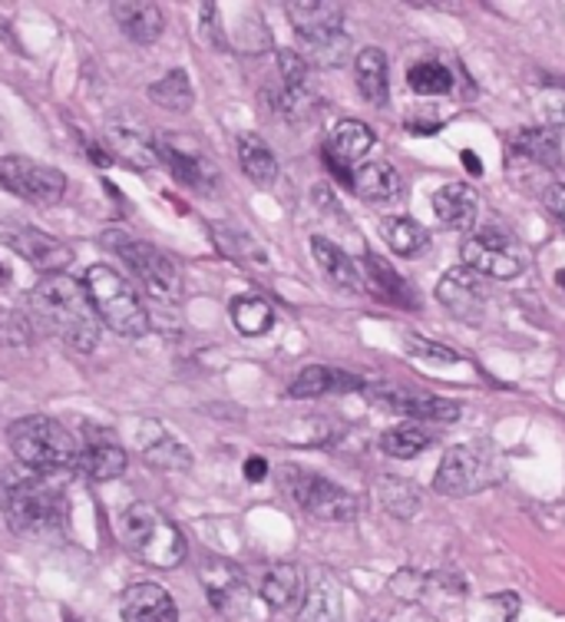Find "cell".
Returning <instances> with one entry per match:
<instances>
[{"instance_id": "13", "label": "cell", "mask_w": 565, "mask_h": 622, "mask_svg": "<svg viewBox=\"0 0 565 622\" xmlns=\"http://www.w3.org/2000/svg\"><path fill=\"white\" fill-rule=\"evenodd\" d=\"M76 447H80L76 467L86 477H93V480H116V477L126 473L130 457H126V450L120 447V440L106 427L83 420L80 434H76Z\"/></svg>"}, {"instance_id": "6", "label": "cell", "mask_w": 565, "mask_h": 622, "mask_svg": "<svg viewBox=\"0 0 565 622\" xmlns=\"http://www.w3.org/2000/svg\"><path fill=\"white\" fill-rule=\"evenodd\" d=\"M500 477V453L490 443H456L443 453L433 473V487L443 497H470L493 487Z\"/></svg>"}, {"instance_id": "39", "label": "cell", "mask_w": 565, "mask_h": 622, "mask_svg": "<svg viewBox=\"0 0 565 622\" xmlns=\"http://www.w3.org/2000/svg\"><path fill=\"white\" fill-rule=\"evenodd\" d=\"M407 83L413 93L420 96H443L453 90V73L443 67V63H413L410 73H407Z\"/></svg>"}, {"instance_id": "26", "label": "cell", "mask_w": 565, "mask_h": 622, "mask_svg": "<svg viewBox=\"0 0 565 622\" xmlns=\"http://www.w3.org/2000/svg\"><path fill=\"white\" fill-rule=\"evenodd\" d=\"M311 255H315V262L325 268V275H328L335 285H341V288H348V292H361V288H364L361 268H358L355 258H351L345 248H338L331 238L315 235V238H311Z\"/></svg>"}, {"instance_id": "15", "label": "cell", "mask_w": 565, "mask_h": 622, "mask_svg": "<svg viewBox=\"0 0 565 622\" xmlns=\"http://www.w3.org/2000/svg\"><path fill=\"white\" fill-rule=\"evenodd\" d=\"M364 395L371 398L380 411H393V415L413 417V420H440L450 424L460 417V405L456 401H443V398H427V395H413L393 385H371L364 388Z\"/></svg>"}, {"instance_id": "22", "label": "cell", "mask_w": 565, "mask_h": 622, "mask_svg": "<svg viewBox=\"0 0 565 622\" xmlns=\"http://www.w3.org/2000/svg\"><path fill=\"white\" fill-rule=\"evenodd\" d=\"M261 603L275 613H288L298 610L305 600V580L301 570L295 563H275L265 577H261V590H258Z\"/></svg>"}, {"instance_id": "25", "label": "cell", "mask_w": 565, "mask_h": 622, "mask_svg": "<svg viewBox=\"0 0 565 622\" xmlns=\"http://www.w3.org/2000/svg\"><path fill=\"white\" fill-rule=\"evenodd\" d=\"M103 146L116 156V160H123V163H130L133 170H153L156 163H160V156H156V143L153 140H146L140 130H133V126H110L106 130V136H103Z\"/></svg>"}, {"instance_id": "31", "label": "cell", "mask_w": 565, "mask_h": 622, "mask_svg": "<svg viewBox=\"0 0 565 622\" xmlns=\"http://www.w3.org/2000/svg\"><path fill=\"white\" fill-rule=\"evenodd\" d=\"M380 235L383 242L400 255V258H420L430 252V232L417 222V218H407V215H387L380 222Z\"/></svg>"}, {"instance_id": "47", "label": "cell", "mask_w": 565, "mask_h": 622, "mask_svg": "<svg viewBox=\"0 0 565 622\" xmlns=\"http://www.w3.org/2000/svg\"><path fill=\"white\" fill-rule=\"evenodd\" d=\"M463 163L470 166V173H473V176H480V173H483V166H480V160H476L473 153H463Z\"/></svg>"}, {"instance_id": "32", "label": "cell", "mask_w": 565, "mask_h": 622, "mask_svg": "<svg viewBox=\"0 0 565 622\" xmlns=\"http://www.w3.org/2000/svg\"><path fill=\"white\" fill-rule=\"evenodd\" d=\"M295 622H345L341 590L328 577L315 580L311 590L305 593L301 606H298V620Z\"/></svg>"}, {"instance_id": "19", "label": "cell", "mask_w": 565, "mask_h": 622, "mask_svg": "<svg viewBox=\"0 0 565 622\" xmlns=\"http://www.w3.org/2000/svg\"><path fill=\"white\" fill-rule=\"evenodd\" d=\"M285 10H288V20H291L295 33L301 37V43L338 33L341 23H345L341 3H328V0H295Z\"/></svg>"}, {"instance_id": "7", "label": "cell", "mask_w": 565, "mask_h": 622, "mask_svg": "<svg viewBox=\"0 0 565 622\" xmlns=\"http://www.w3.org/2000/svg\"><path fill=\"white\" fill-rule=\"evenodd\" d=\"M103 245H110L126 265L130 272L143 282V288L166 302V305H176L183 298V278H179V268L173 265L170 255H163L156 245L143 242V238H133L126 232H106L103 235Z\"/></svg>"}, {"instance_id": "29", "label": "cell", "mask_w": 565, "mask_h": 622, "mask_svg": "<svg viewBox=\"0 0 565 622\" xmlns=\"http://www.w3.org/2000/svg\"><path fill=\"white\" fill-rule=\"evenodd\" d=\"M433 215L446 228H470L476 218V193L466 183H446L433 193Z\"/></svg>"}, {"instance_id": "5", "label": "cell", "mask_w": 565, "mask_h": 622, "mask_svg": "<svg viewBox=\"0 0 565 622\" xmlns=\"http://www.w3.org/2000/svg\"><path fill=\"white\" fill-rule=\"evenodd\" d=\"M86 298L96 318L123 338H143L150 332V312L133 285L110 265H90L83 275Z\"/></svg>"}, {"instance_id": "34", "label": "cell", "mask_w": 565, "mask_h": 622, "mask_svg": "<svg viewBox=\"0 0 565 622\" xmlns=\"http://www.w3.org/2000/svg\"><path fill=\"white\" fill-rule=\"evenodd\" d=\"M212 238H215V245H218L228 258H235V262H245V265H261V262H268L261 242H255L245 228H235V225H228V222H215V225H212Z\"/></svg>"}, {"instance_id": "12", "label": "cell", "mask_w": 565, "mask_h": 622, "mask_svg": "<svg viewBox=\"0 0 565 622\" xmlns=\"http://www.w3.org/2000/svg\"><path fill=\"white\" fill-rule=\"evenodd\" d=\"M156 156L176 173L179 183H186L188 190L208 193L218 183V166L205 156V150L188 140L183 133H160L156 140Z\"/></svg>"}, {"instance_id": "42", "label": "cell", "mask_w": 565, "mask_h": 622, "mask_svg": "<svg viewBox=\"0 0 565 622\" xmlns=\"http://www.w3.org/2000/svg\"><path fill=\"white\" fill-rule=\"evenodd\" d=\"M33 341V332H30V318L20 315V312H10L3 308L0 312V345H10V348H23Z\"/></svg>"}, {"instance_id": "40", "label": "cell", "mask_w": 565, "mask_h": 622, "mask_svg": "<svg viewBox=\"0 0 565 622\" xmlns=\"http://www.w3.org/2000/svg\"><path fill=\"white\" fill-rule=\"evenodd\" d=\"M305 50H308L305 60H311L318 67H341L351 53V40L345 30H338V33H328L318 40H305Z\"/></svg>"}, {"instance_id": "9", "label": "cell", "mask_w": 565, "mask_h": 622, "mask_svg": "<svg viewBox=\"0 0 565 622\" xmlns=\"http://www.w3.org/2000/svg\"><path fill=\"white\" fill-rule=\"evenodd\" d=\"M0 186L23 203L56 206L66 193V176L30 156H0Z\"/></svg>"}, {"instance_id": "21", "label": "cell", "mask_w": 565, "mask_h": 622, "mask_svg": "<svg viewBox=\"0 0 565 622\" xmlns=\"http://www.w3.org/2000/svg\"><path fill=\"white\" fill-rule=\"evenodd\" d=\"M110 10H113V20L120 23V30L130 40H136V43H156L163 37L166 17H163L160 3H150V0H116Z\"/></svg>"}, {"instance_id": "1", "label": "cell", "mask_w": 565, "mask_h": 622, "mask_svg": "<svg viewBox=\"0 0 565 622\" xmlns=\"http://www.w3.org/2000/svg\"><path fill=\"white\" fill-rule=\"evenodd\" d=\"M30 308L40 318V325L56 332L73 351L90 355L96 348L100 318H96V312L86 298V288L76 278H70L63 272L47 275L40 285H33Z\"/></svg>"}, {"instance_id": "2", "label": "cell", "mask_w": 565, "mask_h": 622, "mask_svg": "<svg viewBox=\"0 0 565 622\" xmlns=\"http://www.w3.org/2000/svg\"><path fill=\"white\" fill-rule=\"evenodd\" d=\"M0 507L13 533L20 537H50L63 527V490L27 467H10L0 477Z\"/></svg>"}, {"instance_id": "17", "label": "cell", "mask_w": 565, "mask_h": 622, "mask_svg": "<svg viewBox=\"0 0 565 622\" xmlns=\"http://www.w3.org/2000/svg\"><path fill=\"white\" fill-rule=\"evenodd\" d=\"M0 238H3L20 258H27L33 268L50 272V275L63 272V268L73 262V252H70L63 242H56L53 235L37 232V228H10V232H0Z\"/></svg>"}, {"instance_id": "3", "label": "cell", "mask_w": 565, "mask_h": 622, "mask_svg": "<svg viewBox=\"0 0 565 622\" xmlns=\"http://www.w3.org/2000/svg\"><path fill=\"white\" fill-rule=\"evenodd\" d=\"M7 440H10L17 463L43 477L73 470L80 460L76 434H70L60 420L47 415H27L13 420L7 430Z\"/></svg>"}, {"instance_id": "11", "label": "cell", "mask_w": 565, "mask_h": 622, "mask_svg": "<svg viewBox=\"0 0 565 622\" xmlns=\"http://www.w3.org/2000/svg\"><path fill=\"white\" fill-rule=\"evenodd\" d=\"M198 580L205 587V596L212 610L228 622H242L251 613V590L245 583V573L222 557H202Z\"/></svg>"}, {"instance_id": "35", "label": "cell", "mask_w": 565, "mask_h": 622, "mask_svg": "<svg viewBox=\"0 0 565 622\" xmlns=\"http://www.w3.org/2000/svg\"><path fill=\"white\" fill-rule=\"evenodd\" d=\"M150 100L163 110H173V113H186L195 103V93H192V80H188L186 70H170L163 80H156L150 86Z\"/></svg>"}, {"instance_id": "20", "label": "cell", "mask_w": 565, "mask_h": 622, "mask_svg": "<svg viewBox=\"0 0 565 622\" xmlns=\"http://www.w3.org/2000/svg\"><path fill=\"white\" fill-rule=\"evenodd\" d=\"M351 190L371 206H397L403 200V180L390 163H364L351 176Z\"/></svg>"}, {"instance_id": "8", "label": "cell", "mask_w": 565, "mask_h": 622, "mask_svg": "<svg viewBox=\"0 0 565 622\" xmlns=\"http://www.w3.org/2000/svg\"><path fill=\"white\" fill-rule=\"evenodd\" d=\"M460 255H463V268H470L480 278L510 282V278H520L526 268V258H523L516 238H510L500 228H483V232L470 235L463 242Z\"/></svg>"}, {"instance_id": "44", "label": "cell", "mask_w": 565, "mask_h": 622, "mask_svg": "<svg viewBox=\"0 0 565 622\" xmlns=\"http://www.w3.org/2000/svg\"><path fill=\"white\" fill-rule=\"evenodd\" d=\"M536 110L546 123L565 126V90H543L536 100Z\"/></svg>"}, {"instance_id": "30", "label": "cell", "mask_w": 565, "mask_h": 622, "mask_svg": "<svg viewBox=\"0 0 565 622\" xmlns=\"http://www.w3.org/2000/svg\"><path fill=\"white\" fill-rule=\"evenodd\" d=\"M355 80L361 96L371 106H383L390 96V73H387V57L380 47H364L355 60Z\"/></svg>"}, {"instance_id": "41", "label": "cell", "mask_w": 565, "mask_h": 622, "mask_svg": "<svg viewBox=\"0 0 565 622\" xmlns=\"http://www.w3.org/2000/svg\"><path fill=\"white\" fill-rule=\"evenodd\" d=\"M278 73H281V90L288 93L308 90V60L298 50H278Z\"/></svg>"}, {"instance_id": "46", "label": "cell", "mask_w": 565, "mask_h": 622, "mask_svg": "<svg viewBox=\"0 0 565 622\" xmlns=\"http://www.w3.org/2000/svg\"><path fill=\"white\" fill-rule=\"evenodd\" d=\"M245 477H248L251 483L265 480V477H268V460H265V457H258V453H255V457H248V460H245Z\"/></svg>"}, {"instance_id": "4", "label": "cell", "mask_w": 565, "mask_h": 622, "mask_svg": "<svg viewBox=\"0 0 565 622\" xmlns=\"http://www.w3.org/2000/svg\"><path fill=\"white\" fill-rule=\"evenodd\" d=\"M123 543L133 557L156 570H176L186 560V537L183 530L153 503H133L120 517Z\"/></svg>"}, {"instance_id": "43", "label": "cell", "mask_w": 565, "mask_h": 622, "mask_svg": "<svg viewBox=\"0 0 565 622\" xmlns=\"http://www.w3.org/2000/svg\"><path fill=\"white\" fill-rule=\"evenodd\" d=\"M403 345L413 358H423V361H440V365H456L460 355L446 345H436L430 338H420V335H403Z\"/></svg>"}, {"instance_id": "24", "label": "cell", "mask_w": 565, "mask_h": 622, "mask_svg": "<svg viewBox=\"0 0 565 622\" xmlns=\"http://www.w3.org/2000/svg\"><path fill=\"white\" fill-rule=\"evenodd\" d=\"M140 443H143V453L153 467H163V470H188L192 467V450L176 434H170L160 424H143Z\"/></svg>"}, {"instance_id": "45", "label": "cell", "mask_w": 565, "mask_h": 622, "mask_svg": "<svg viewBox=\"0 0 565 622\" xmlns=\"http://www.w3.org/2000/svg\"><path fill=\"white\" fill-rule=\"evenodd\" d=\"M543 203L546 208L553 212V218L559 222L565 228V183H556V186H549L546 193H543Z\"/></svg>"}, {"instance_id": "38", "label": "cell", "mask_w": 565, "mask_h": 622, "mask_svg": "<svg viewBox=\"0 0 565 622\" xmlns=\"http://www.w3.org/2000/svg\"><path fill=\"white\" fill-rule=\"evenodd\" d=\"M380 503L400 517V520H410L417 510H420V493L410 480H400V477H383L380 480Z\"/></svg>"}, {"instance_id": "48", "label": "cell", "mask_w": 565, "mask_h": 622, "mask_svg": "<svg viewBox=\"0 0 565 622\" xmlns=\"http://www.w3.org/2000/svg\"><path fill=\"white\" fill-rule=\"evenodd\" d=\"M556 282H559V288H565V268L556 275Z\"/></svg>"}, {"instance_id": "14", "label": "cell", "mask_w": 565, "mask_h": 622, "mask_svg": "<svg viewBox=\"0 0 565 622\" xmlns=\"http://www.w3.org/2000/svg\"><path fill=\"white\" fill-rule=\"evenodd\" d=\"M436 298L440 305L460 318L463 325H480L486 318V288H483V278L473 275L470 268H450L440 285H436Z\"/></svg>"}, {"instance_id": "18", "label": "cell", "mask_w": 565, "mask_h": 622, "mask_svg": "<svg viewBox=\"0 0 565 622\" xmlns=\"http://www.w3.org/2000/svg\"><path fill=\"white\" fill-rule=\"evenodd\" d=\"M123 622H179L173 596L160 583H133L120 596Z\"/></svg>"}, {"instance_id": "37", "label": "cell", "mask_w": 565, "mask_h": 622, "mask_svg": "<svg viewBox=\"0 0 565 622\" xmlns=\"http://www.w3.org/2000/svg\"><path fill=\"white\" fill-rule=\"evenodd\" d=\"M427 447H430V434L420 424H410V420L383 430V437H380V450L397 457V460H410V457L423 453Z\"/></svg>"}, {"instance_id": "27", "label": "cell", "mask_w": 565, "mask_h": 622, "mask_svg": "<svg viewBox=\"0 0 565 622\" xmlns=\"http://www.w3.org/2000/svg\"><path fill=\"white\" fill-rule=\"evenodd\" d=\"M331 391H364V381L355 378V375L325 368V365H308L288 388L291 398H321V395H331Z\"/></svg>"}, {"instance_id": "36", "label": "cell", "mask_w": 565, "mask_h": 622, "mask_svg": "<svg viewBox=\"0 0 565 622\" xmlns=\"http://www.w3.org/2000/svg\"><path fill=\"white\" fill-rule=\"evenodd\" d=\"M513 146H516V153H523L526 160H533L536 166H546V170H556L563 160L559 140L546 130H520L513 136Z\"/></svg>"}, {"instance_id": "16", "label": "cell", "mask_w": 565, "mask_h": 622, "mask_svg": "<svg viewBox=\"0 0 565 622\" xmlns=\"http://www.w3.org/2000/svg\"><path fill=\"white\" fill-rule=\"evenodd\" d=\"M371 146H374L371 126H364V123H358V120H345V123L335 126V133H331L328 143H325V163L335 170V176H338L341 183L351 186V176H355V173H348V170H351V163L364 160V156L371 153Z\"/></svg>"}, {"instance_id": "10", "label": "cell", "mask_w": 565, "mask_h": 622, "mask_svg": "<svg viewBox=\"0 0 565 622\" xmlns=\"http://www.w3.org/2000/svg\"><path fill=\"white\" fill-rule=\"evenodd\" d=\"M285 483H288V493L295 497V503L305 513H311L315 520L348 523V520L358 517L355 493H348L345 487L331 483L328 477L305 473V470H285Z\"/></svg>"}, {"instance_id": "33", "label": "cell", "mask_w": 565, "mask_h": 622, "mask_svg": "<svg viewBox=\"0 0 565 622\" xmlns=\"http://www.w3.org/2000/svg\"><path fill=\"white\" fill-rule=\"evenodd\" d=\"M228 318H232V325L238 328V335L258 338V335L271 332V325H275V308H271V302H265L261 295H238V298L228 305Z\"/></svg>"}, {"instance_id": "28", "label": "cell", "mask_w": 565, "mask_h": 622, "mask_svg": "<svg viewBox=\"0 0 565 622\" xmlns=\"http://www.w3.org/2000/svg\"><path fill=\"white\" fill-rule=\"evenodd\" d=\"M235 153H238L242 173H245L255 186L268 190V186L278 180V160H275V153L268 150V143H265L261 136H255V133H238Z\"/></svg>"}, {"instance_id": "23", "label": "cell", "mask_w": 565, "mask_h": 622, "mask_svg": "<svg viewBox=\"0 0 565 622\" xmlns=\"http://www.w3.org/2000/svg\"><path fill=\"white\" fill-rule=\"evenodd\" d=\"M364 288L377 295L387 305H400V308H417V292L407 278H400L390 262H383L380 255H364Z\"/></svg>"}]
</instances>
